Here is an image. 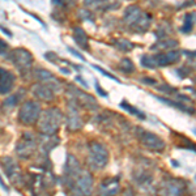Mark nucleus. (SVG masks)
Returning <instances> with one entry per match:
<instances>
[{
	"label": "nucleus",
	"mask_w": 196,
	"mask_h": 196,
	"mask_svg": "<svg viewBox=\"0 0 196 196\" xmlns=\"http://www.w3.org/2000/svg\"><path fill=\"white\" fill-rule=\"evenodd\" d=\"M15 75L12 72L0 68V94H7L12 90L13 85H15Z\"/></svg>",
	"instance_id": "obj_5"
},
{
	"label": "nucleus",
	"mask_w": 196,
	"mask_h": 196,
	"mask_svg": "<svg viewBox=\"0 0 196 196\" xmlns=\"http://www.w3.org/2000/svg\"><path fill=\"white\" fill-rule=\"evenodd\" d=\"M9 60L21 72H25V71H29V68H30L33 58L24 48H16V50H13L9 54Z\"/></svg>",
	"instance_id": "obj_2"
},
{
	"label": "nucleus",
	"mask_w": 196,
	"mask_h": 196,
	"mask_svg": "<svg viewBox=\"0 0 196 196\" xmlns=\"http://www.w3.org/2000/svg\"><path fill=\"white\" fill-rule=\"evenodd\" d=\"M39 113H41V107L34 101H26L21 106L18 113V119L25 124H31L38 119Z\"/></svg>",
	"instance_id": "obj_1"
},
{
	"label": "nucleus",
	"mask_w": 196,
	"mask_h": 196,
	"mask_svg": "<svg viewBox=\"0 0 196 196\" xmlns=\"http://www.w3.org/2000/svg\"><path fill=\"white\" fill-rule=\"evenodd\" d=\"M33 93L35 94L37 97H39L41 99H51L52 98V93H51V89L46 86H42V85H35L33 88Z\"/></svg>",
	"instance_id": "obj_6"
},
{
	"label": "nucleus",
	"mask_w": 196,
	"mask_h": 196,
	"mask_svg": "<svg viewBox=\"0 0 196 196\" xmlns=\"http://www.w3.org/2000/svg\"><path fill=\"white\" fill-rule=\"evenodd\" d=\"M8 50H9L8 45H7L5 42L3 41V39H0V55L7 54V52H8Z\"/></svg>",
	"instance_id": "obj_7"
},
{
	"label": "nucleus",
	"mask_w": 196,
	"mask_h": 196,
	"mask_svg": "<svg viewBox=\"0 0 196 196\" xmlns=\"http://www.w3.org/2000/svg\"><path fill=\"white\" fill-rule=\"evenodd\" d=\"M58 115L56 110H47L42 116L41 122H39V127L45 133H52L55 129L58 128L59 123L54 122V118Z\"/></svg>",
	"instance_id": "obj_4"
},
{
	"label": "nucleus",
	"mask_w": 196,
	"mask_h": 196,
	"mask_svg": "<svg viewBox=\"0 0 196 196\" xmlns=\"http://www.w3.org/2000/svg\"><path fill=\"white\" fill-rule=\"evenodd\" d=\"M35 148V141H34V136L31 133L26 132L24 133V136L21 137V140L17 144V154L21 158H28L29 156L33 153V150Z\"/></svg>",
	"instance_id": "obj_3"
},
{
	"label": "nucleus",
	"mask_w": 196,
	"mask_h": 196,
	"mask_svg": "<svg viewBox=\"0 0 196 196\" xmlns=\"http://www.w3.org/2000/svg\"><path fill=\"white\" fill-rule=\"evenodd\" d=\"M0 30H1L3 33H5V34H7V35H9V37H11V35H12V33H11V31H9V30H5V29H4V28H3V26H1V25H0Z\"/></svg>",
	"instance_id": "obj_8"
}]
</instances>
